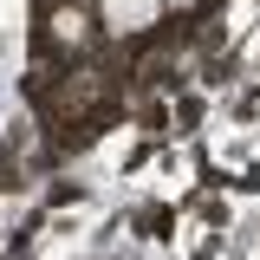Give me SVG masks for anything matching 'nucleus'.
<instances>
[{"label":"nucleus","instance_id":"f257e3e1","mask_svg":"<svg viewBox=\"0 0 260 260\" xmlns=\"http://www.w3.org/2000/svg\"><path fill=\"white\" fill-rule=\"evenodd\" d=\"M111 7H117V13H137V20L150 13V0H111Z\"/></svg>","mask_w":260,"mask_h":260}]
</instances>
